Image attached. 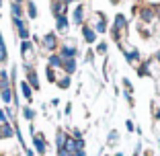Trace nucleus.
I'll use <instances>...</instances> for the list:
<instances>
[{
	"label": "nucleus",
	"instance_id": "obj_14",
	"mask_svg": "<svg viewBox=\"0 0 160 156\" xmlns=\"http://www.w3.org/2000/svg\"><path fill=\"white\" fill-rule=\"evenodd\" d=\"M14 133V129L10 128L8 123H0V140H4V138H10Z\"/></svg>",
	"mask_w": 160,
	"mask_h": 156
},
{
	"label": "nucleus",
	"instance_id": "obj_19",
	"mask_svg": "<svg viewBox=\"0 0 160 156\" xmlns=\"http://www.w3.org/2000/svg\"><path fill=\"white\" fill-rule=\"evenodd\" d=\"M156 19V14L152 8H142V21H146V23H152Z\"/></svg>",
	"mask_w": 160,
	"mask_h": 156
},
{
	"label": "nucleus",
	"instance_id": "obj_12",
	"mask_svg": "<svg viewBox=\"0 0 160 156\" xmlns=\"http://www.w3.org/2000/svg\"><path fill=\"white\" fill-rule=\"evenodd\" d=\"M125 27H127V19L123 17V14H117L115 21H113V29L115 31H121V29H125Z\"/></svg>",
	"mask_w": 160,
	"mask_h": 156
},
{
	"label": "nucleus",
	"instance_id": "obj_6",
	"mask_svg": "<svg viewBox=\"0 0 160 156\" xmlns=\"http://www.w3.org/2000/svg\"><path fill=\"white\" fill-rule=\"evenodd\" d=\"M66 2H64V0H53L52 2V10H53V14H56V17H64V14H66Z\"/></svg>",
	"mask_w": 160,
	"mask_h": 156
},
{
	"label": "nucleus",
	"instance_id": "obj_7",
	"mask_svg": "<svg viewBox=\"0 0 160 156\" xmlns=\"http://www.w3.org/2000/svg\"><path fill=\"white\" fill-rule=\"evenodd\" d=\"M68 27H70V21L66 19V14H64V17H56V29H58V33H68Z\"/></svg>",
	"mask_w": 160,
	"mask_h": 156
},
{
	"label": "nucleus",
	"instance_id": "obj_29",
	"mask_svg": "<svg viewBox=\"0 0 160 156\" xmlns=\"http://www.w3.org/2000/svg\"><path fill=\"white\" fill-rule=\"evenodd\" d=\"M0 123H6V113L0 109Z\"/></svg>",
	"mask_w": 160,
	"mask_h": 156
},
{
	"label": "nucleus",
	"instance_id": "obj_28",
	"mask_svg": "<svg viewBox=\"0 0 160 156\" xmlns=\"http://www.w3.org/2000/svg\"><path fill=\"white\" fill-rule=\"evenodd\" d=\"M97 53H101V56L107 53V43H105V41H101L99 45H97Z\"/></svg>",
	"mask_w": 160,
	"mask_h": 156
},
{
	"label": "nucleus",
	"instance_id": "obj_18",
	"mask_svg": "<svg viewBox=\"0 0 160 156\" xmlns=\"http://www.w3.org/2000/svg\"><path fill=\"white\" fill-rule=\"evenodd\" d=\"M0 95L4 103H12V93H10V86H0Z\"/></svg>",
	"mask_w": 160,
	"mask_h": 156
},
{
	"label": "nucleus",
	"instance_id": "obj_4",
	"mask_svg": "<svg viewBox=\"0 0 160 156\" xmlns=\"http://www.w3.org/2000/svg\"><path fill=\"white\" fill-rule=\"evenodd\" d=\"M21 52H23V58H25V62H31L33 60V43L31 41H23L21 43Z\"/></svg>",
	"mask_w": 160,
	"mask_h": 156
},
{
	"label": "nucleus",
	"instance_id": "obj_3",
	"mask_svg": "<svg viewBox=\"0 0 160 156\" xmlns=\"http://www.w3.org/2000/svg\"><path fill=\"white\" fill-rule=\"evenodd\" d=\"M33 146H35V150H37L39 154H45L47 144H45V138H43L41 133H35L33 136Z\"/></svg>",
	"mask_w": 160,
	"mask_h": 156
},
{
	"label": "nucleus",
	"instance_id": "obj_30",
	"mask_svg": "<svg viewBox=\"0 0 160 156\" xmlns=\"http://www.w3.org/2000/svg\"><path fill=\"white\" fill-rule=\"evenodd\" d=\"M125 128H127V129H129V132H133V129H136V128H133V123H132V121H129V119H127V121H125Z\"/></svg>",
	"mask_w": 160,
	"mask_h": 156
},
{
	"label": "nucleus",
	"instance_id": "obj_16",
	"mask_svg": "<svg viewBox=\"0 0 160 156\" xmlns=\"http://www.w3.org/2000/svg\"><path fill=\"white\" fill-rule=\"evenodd\" d=\"M94 31L97 33H105L107 31V21H105L103 13H99V23H94Z\"/></svg>",
	"mask_w": 160,
	"mask_h": 156
},
{
	"label": "nucleus",
	"instance_id": "obj_2",
	"mask_svg": "<svg viewBox=\"0 0 160 156\" xmlns=\"http://www.w3.org/2000/svg\"><path fill=\"white\" fill-rule=\"evenodd\" d=\"M12 23H14V27L19 29L21 39H23V41H29V29H27V23H25L23 19H12Z\"/></svg>",
	"mask_w": 160,
	"mask_h": 156
},
{
	"label": "nucleus",
	"instance_id": "obj_8",
	"mask_svg": "<svg viewBox=\"0 0 160 156\" xmlns=\"http://www.w3.org/2000/svg\"><path fill=\"white\" fill-rule=\"evenodd\" d=\"M82 35H84V41L86 43H94V41H97V31L90 29L88 25H82Z\"/></svg>",
	"mask_w": 160,
	"mask_h": 156
},
{
	"label": "nucleus",
	"instance_id": "obj_24",
	"mask_svg": "<svg viewBox=\"0 0 160 156\" xmlns=\"http://www.w3.org/2000/svg\"><path fill=\"white\" fill-rule=\"evenodd\" d=\"M58 86H60V88H68V86H70V76L60 78V80H58Z\"/></svg>",
	"mask_w": 160,
	"mask_h": 156
},
{
	"label": "nucleus",
	"instance_id": "obj_1",
	"mask_svg": "<svg viewBox=\"0 0 160 156\" xmlns=\"http://www.w3.org/2000/svg\"><path fill=\"white\" fill-rule=\"evenodd\" d=\"M62 60H68V58H76L78 56V49H76V43L72 39H66L62 43V52H60Z\"/></svg>",
	"mask_w": 160,
	"mask_h": 156
},
{
	"label": "nucleus",
	"instance_id": "obj_15",
	"mask_svg": "<svg viewBox=\"0 0 160 156\" xmlns=\"http://www.w3.org/2000/svg\"><path fill=\"white\" fill-rule=\"evenodd\" d=\"M21 90H23L25 99H27L29 103H31V101H33V88L29 86V82H27V80H25V82H21Z\"/></svg>",
	"mask_w": 160,
	"mask_h": 156
},
{
	"label": "nucleus",
	"instance_id": "obj_34",
	"mask_svg": "<svg viewBox=\"0 0 160 156\" xmlns=\"http://www.w3.org/2000/svg\"><path fill=\"white\" fill-rule=\"evenodd\" d=\"M156 117H158V119H160V109H158V111H156Z\"/></svg>",
	"mask_w": 160,
	"mask_h": 156
},
{
	"label": "nucleus",
	"instance_id": "obj_26",
	"mask_svg": "<svg viewBox=\"0 0 160 156\" xmlns=\"http://www.w3.org/2000/svg\"><path fill=\"white\" fill-rule=\"evenodd\" d=\"M6 60V48H4V41L0 39V62Z\"/></svg>",
	"mask_w": 160,
	"mask_h": 156
},
{
	"label": "nucleus",
	"instance_id": "obj_36",
	"mask_svg": "<svg viewBox=\"0 0 160 156\" xmlns=\"http://www.w3.org/2000/svg\"><path fill=\"white\" fill-rule=\"evenodd\" d=\"M12 2H21V0H12Z\"/></svg>",
	"mask_w": 160,
	"mask_h": 156
},
{
	"label": "nucleus",
	"instance_id": "obj_21",
	"mask_svg": "<svg viewBox=\"0 0 160 156\" xmlns=\"http://www.w3.org/2000/svg\"><path fill=\"white\" fill-rule=\"evenodd\" d=\"M125 58H127V62H132V64H138V62H140V53H138L136 49H127Z\"/></svg>",
	"mask_w": 160,
	"mask_h": 156
},
{
	"label": "nucleus",
	"instance_id": "obj_31",
	"mask_svg": "<svg viewBox=\"0 0 160 156\" xmlns=\"http://www.w3.org/2000/svg\"><path fill=\"white\" fill-rule=\"evenodd\" d=\"M58 156H76V154H70V152H66V150H60Z\"/></svg>",
	"mask_w": 160,
	"mask_h": 156
},
{
	"label": "nucleus",
	"instance_id": "obj_23",
	"mask_svg": "<svg viewBox=\"0 0 160 156\" xmlns=\"http://www.w3.org/2000/svg\"><path fill=\"white\" fill-rule=\"evenodd\" d=\"M23 115H25V119H29V121H33V117H35V111L31 107H25L23 109Z\"/></svg>",
	"mask_w": 160,
	"mask_h": 156
},
{
	"label": "nucleus",
	"instance_id": "obj_9",
	"mask_svg": "<svg viewBox=\"0 0 160 156\" xmlns=\"http://www.w3.org/2000/svg\"><path fill=\"white\" fill-rule=\"evenodd\" d=\"M27 82L31 88H39V78H37V72L33 68H27Z\"/></svg>",
	"mask_w": 160,
	"mask_h": 156
},
{
	"label": "nucleus",
	"instance_id": "obj_20",
	"mask_svg": "<svg viewBox=\"0 0 160 156\" xmlns=\"http://www.w3.org/2000/svg\"><path fill=\"white\" fill-rule=\"evenodd\" d=\"M10 13H12V19H21V14H23V6H21V2H12Z\"/></svg>",
	"mask_w": 160,
	"mask_h": 156
},
{
	"label": "nucleus",
	"instance_id": "obj_17",
	"mask_svg": "<svg viewBox=\"0 0 160 156\" xmlns=\"http://www.w3.org/2000/svg\"><path fill=\"white\" fill-rule=\"evenodd\" d=\"M64 70L68 72V76L74 74V70H76V58H68V60H64Z\"/></svg>",
	"mask_w": 160,
	"mask_h": 156
},
{
	"label": "nucleus",
	"instance_id": "obj_5",
	"mask_svg": "<svg viewBox=\"0 0 160 156\" xmlns=\"http://www.w3.org/2000/svg\"><path fill=\"white\" fill-rule=\"evenodd\" d=\"M43 48H45L47 52H53V49L58 48V39H56V33H47L45 37H43Z\"/></svg>",
	"mask_w": 160,
	"mask_h": 156
},
{
	"label": "nucleus",
	"instance_id": "obj_32",
	"mask_svg": "<svg viewBox=\"0 0 160 156\" xmlns=\"http://www.w3.org/2000/svg\"><path fill=\"white\" fill-rule=\"evenodd\" d=\"M25 154H27V156H35V154H33V150H31V148H27V152H25Z\"/></svg>",
	"mask_w": 160,
	"mask_h": 156
},
{
	"label": "nucleus",
	"instance_id": "obj_10",
	"mask_svg": "<svg viewBox=\"0 0 160 156\" xmlns=\"http://www.w3.org/2000/svg\"><path fill=\"white\" fill-rule=\"evenodd\" d=\"M66 140H68V136L62 132V129H58V133H56V148H58V152L64 150V144H66Z\"/></svg>",
	"mask_w": 160,
	"mask_h": 156
},
{
	"label": "nucleus",
	"instance_id": "obj_11",
	"mask_svg": "<svg viewBox=\"0 0 160 156\" xmlns=\"http://www.w3.org/2000/svg\"><path fill=\"white\" fill-rule=\"evenodd\" d=\"M72 17H74V23L76 25H82V23H84V6H76Z\"/></svg>",
	"mask_w": 160,
	"mask_h": 156
},
{
	"label": "nucleus",
	"instance_id": "obj_13",
	"mask_svg": "<svg viewBox=\"0 0 160 156\" xmlns=\"http://www.w3.org/2000/svg\"><path fill=\"white\" fill-rule=\"evenodd\" d=\"M47 62H49V66H52L53 70L64 68V60H62V56H49V58H47Z\"/></svg>",
	"mask_w": 160,
	"mask_h": 156
},
{
	"label": "nucleus",
	"instance_id": "obj_33",
	"mask_svg": "<svg viewBox=\"0 0 160 156\" xmlns=\"http://www.w3.org/2000/svg\"><path fill=\"white\" fill-rule=\"evenodd\" d=\"M76 156H86V152H84V150H80V152H78Z\"/></svg>",
	"mask_w": 160,
	"mask_h": 156
},
{
	"label": "nucleus",
	"instance_id": "obj_25",
	"mask_svg": "<svg viewBox=\"0 0 160 156\" xmlns=\"http://www.w3.org/2000/svg\"><path fill=\"white\" fill-rule=\"evenodd\" d=\"M117 142H119V133L113 129V132L109 133V144H117Z\"/></svg>",
	"mask_w": 160,
	"mask_h": 156
},
{
	"label": "nucleus",
	"instance_id": "obj_22",
	"mask_svg": "<svg viewBox=\"0 0 160 156\" xmlns=\"http://www.w3.org/2000/svg\"><path fill=\"white\" fill-rule=\"evenodd\" d=\"M27 13L31 19H37V6H35V2H27Z\"/></svg>",
	"mask_w": 160,
	"mask_h": 156
},
{
	"label": "nucleus",
	"instance_id": "obj_27",
	"mask_svg": "<svg viewBox=\"0 0 160 156\" xmlns=\"http://www.w3.org/2000/svg\"><path fill=\"white\" fill-rule=\"evenodd\" d=\"M45 76H47V80H56V72H53V68H45Z\"/></svg>",
	"mask_w": 160,
	"mask_h": 156
},
{
	"label": "nucleus",
	"instance_id": "obj_35",
	"mask_svg": "<svg viewBox=\"0 0 160 156\" xmlns=\"http://www.w3.org/2000/svg\"><path fill=\"white\" fill-rule=\"evenodd\" d=\"M115 156H123V154H121V152H117V154H115Z\"/></svg>",
	"mask_w": 160,
	"mask_h": 156
}]
</instances>
